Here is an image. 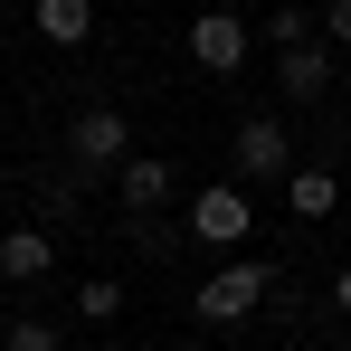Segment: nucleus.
<instances>
[{
  "label": "nucleus",
  "mask_w": 351,
  "mask_h": 351,
  "mask_svg": "<svg viewBox=\"0 0 351 351\" xmlns=\"http://www.w3.org/2000/svg\"><path fill=\"white\" fill-rule=\"evenodd\" d=\"M266 294H276V266L237 256V266H219V276L199 285V323H247V313H256Z\"/></svg>",
  "instance_id": "nucleus-1"
},
{
  "label": "nucleus",
  "mask_w": 351,
  "mask_h": 351,
  "mask_svg": "<svg viewBox=\"0 0 351 351\" xmlns=\"http://www.w3.org/2000/svg\"><path fill=\"white\" fill-rule=\"evenodd\" d=\"M66 162H76V171H123V162H133V133H123L114 105H86V114L66 123Z\"/></svg>",
  "instance_id": "nucleus-2"
},
{
  "label": "nucleus",
  "mask_w": 351,
  "mask_h": 351,
  "mask_svg": "<svg viewBox=\"0 0 351 351\" xmlns=\"http://www.w3.org/2000/svg\"><path fill=\"white\" fill-rule=\"evenodd\" d=\"M247 228H256V199H247L237 180H209V190L190 199V237H199V247H247Z\"/></svg>",
  "instance_id": "nucleus-3"
},
{
  "label": "nucleus",
  "mask_w": 351,
  "mask_h": 351,
  "mask_svg": "<svg viewBox=\"0 0 351 351\" xmlns=\"http://www.w3.org/2000/svg\"><path fill=\"white\" fill-rule=\"evenodd\" d=\"M228 171H237V180H285V171H294V143H285V123H276V114H247V123H237V152H228Z\"/></svg>",
  "instance_id": "nucleus-4"
},
{
  "label": "nucleus",
  "mask_w": 351,
  "mask_h": 351,
  "mask_svg": "<svg viewBox=\"0 0 351 351\" xmlns=\"http://www.w3.org/2000/svg\"><path fill=\"white\" fill-rule=\"evenodd\" d=\"M247 48H256V29H237L228 10H199V19H190V58L209 66V76H237Z\"/></svg>",
  "instance_id": "nucleus-5"
},
{
  "label": "nucleus",
  "mask_w": 351,
  "mask_h": 351,
  "mask_svg": "<svg viewBox=\"0 0 351 351\" xmlns=\"http://www.w3.org/2000/svg\"><path fill=\"white\" fill-rule=\"evenodd\" d=\"M276 76H285V95H294V105H304V95H332V38L313 29V38L276 48Z\"/></svg>",
  "instance_id": "nucleus-6"
},
{
  "label": "nucleus",
  "mask_w": 351,
  "mask_h": 351,
  "mask_svg": "<svg viewBox=\"0 0 351 351\" xmlns=\"http://www.w3.org/2000/svg\"><path fill=\"white\" fill-rule=\"evenodd\" d=\"M29 19H38L48 48H86L95 38V0H29Z\"/></svg>",
  "instance_id": "nucleus-7"
},
{
  "label": "nucleus",
  "mask_w": 351,
  "mask_h": 351,
  "mask_svg": "<svg viewBox=\"0 0 351 351\" xmlns=\"http://www.w3.org/2000/svg\"><path fill=\"white\" fill-rule=\"evenodd\" d=\"M48 266H58L48 228H10V237H0V276H10V285H38Z\"/></svg>",
  "instance_id": "nucleus-8"
},
{
  "label": "nucleus",
  "mask_w": 351,
  "mask_h": 351,
  "mask_svg": "<svg viewBox=\"0 0 351 351\" xmlns=\"http://www.w3.org/2000/svg\"><path fill=\"white\" fill-rule=\"evenodd\" d=\"M114 190H123V209H162V199H171V162H162V152H133L114 171Z\"/></svg>",
  "instance_id": "nucleus-9"
},
{
  "label": "nucleus",
  "mask_w": 351,
  "mask_h": 351,
  "mask_svg": "<svg viewBox=\"0 0 351 351\" xmlns=\"http://www.w3.org/2000/svg\"><path fill=\"white\" fill-rule=\"evenodd\" d=\"M285 209H294V219H332V209H342V180L313 171V162H294V171H285Z\"/></svg>",
  "instance_id": "nucleus-10"
},
{
  "label": "nucleus",
  "mask_w": 351,
  "mask_h": 351,
  "mask_svg": "<svg viewBox=\"0 0 351 351\" xmlns=\"http://www.w3.org/2000/svg\"><path fill=\"white\" fill-rule=\"evenodd\" d=\"M76 313H86V323H114V313H123V285H114V276H86V285H76Z\"/></svg>",
  "instance_id": "nucleus-11"
},
{
  "label": "nucleus",
  "mask_w": 351,
  "mask_h": 351,
  "mask_svg": "<svg viewBox=\"0 0 351 351\" xmlns=\"http://www.w3.org/2000/svg\"><path fill=\"white\" fill-rule=\"evenodd\" d=\"M313 29H323V19H304V10H276V19H266V38H276V48H294V38H313Z\"/></svg>",
  "instance_id": "nucleus-12"
},
{
  "label": "nucleus",
  "mask_w": 351,
  "mask_h": 351,
  "mask_svg": "<svg viewBox=\"0 0 351 351\" xmlns=\"http://www.w3.org/2000/svg\"><path fill=\"white\" fill-rule=\"evenodd\" d=\"M10 351H66L58 323H10Z\"/></svg>",
  "instance_id": "nucleus-13"
},
{
  "label": "nucleus",
  "mask_w": 351,
  "mask_h": 351,
  "mask_svg": "<svg viewBox=\"0 0 351 351\" xmlns=\"http://www.w3.org/2000/svg\"><path fill=\"white\" fill-rule=\"evenodd\" d=\"M323 38H332V48H351V0H332V10H323Z\"/></svg>",
  "instance_id": "nucleus-14"
},
{
  "label": "nucleus",
  "mask_w": 351,
  "mask_h": 351,
  "mask_svg": "<svg viewBox=\"0 0 351 351\" xmlns=\"http://www.w3.org/2000/svg\"><path fill=\"white\" fill-rule=\"evenodd\" d=\"M332 304H342V313H351V266H342V276H332Z\"/></svg>",
  "instance_id": "nucleus-15"
}]
</instances>
